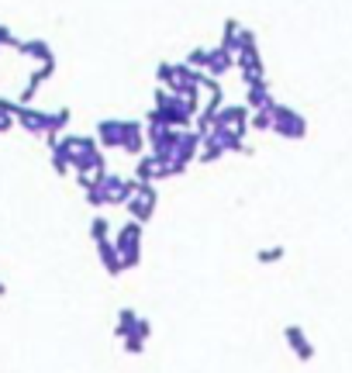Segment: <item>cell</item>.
<instances>
[{
    "label": "cell",
    "mask_w": 352,
    "mask_h": 373,
    "mask_svg": "<svg viewBox=\"0 0 352 373\" xmlns=\"http://www.w3.org/2000/svg\"><path fill=\"white\" fill-rule=\"evenodd\" d=\"M97 145L101 149H121L128 156H145L149 142H145V125L142 121H128V118H104L97 121V132H94Z\"/></svg>",
    "instance_id": "cell-1"
},
{
    "label": "cell",
    "mask_w": 352,
    "mask_h": 373,
    "mask_svg": "<svg viewBox=\"0 0 352 373\" xmlns=\"http://www.w3.org/2000/svg\"><path fill=\"white\" fill-rule=\"evenodd\" d=\"M142 228H145V225H138V221L128 218V221L111 235V242H114V249H118V256H121V263H125V273L142 263Z\"/></svg>",
    "instance_id": "cell-2"
},
{
    "label": "cell",
    "mask_w": 352,
    "mask_h": 373,
    "mask_svg": "<svg viewBox=\"0 0 352 373\" xmlns=\"http://www.w3.org/2000/svg\"><path fill=\"white\" fill-rule=\"evenodd\" d=\"M269 114H273V135H280V139H287V142H300L304 135H307V118L300 114V111H293V108H287V104H273L269 108Z\"/></svg>",
    "instance_id": "cell-3"
},
{
    "label": "cell",
    "mask_w": 352,
    "mask_h": 373,
    "mask_svg": "<svg viewBox=\"0 0 352 373\" xmlns=\"http://www.w3.org/2000/svg\"><path fill=\"white\" fill-rule=\"evenodd\" d=\"M156 208H159V190H156V183H135V190H132V197H128V204H125L128 218L138 221V225H149V221L156 218Z\"/></svg>",
    "instance_id": "cell-4"
},
{
    "label": "cell",
    "mask_w": 352,
    "mask_h": 373,
    "mask_svg": "<svg viewBox=\"0 0 352 373\" xmlns=\"http://www.w3.org/2000/svg\"><path fill=\"white\" fill-rule=\"evenodd\" d=\"M94 190L101 194V204L107 208H125L128 204V197H132V190H135V180L132 177H121V173H107V177H101L97 183H94Z\"/></svg>",
    "instance_id": "cell-5"
},
{
    "label": "cell",
    "mask_w": 352,
    "mask_h": 373,
    "mask_svg": "<svg viewBox=\"0 0 352 373\" xmlns=\"http://www.w3.org/2000/svg\"><path fill=\"white\" fill-rule=\"evenodd\" d=\"M249 108L245 104H221L218 111H214V118H211V128H221V132H231V135H238V139H245V132H249Z\"/></svg>",
    "instance_id": "cell-6"
},
{
    "label": "cell",
    "mask_w": 352,
    "mask_h": 373,
    "mask_svg": "<svg viewBox=\"0 0 352 373\" xmlns=\"http://www.w3.org/2000/svg\"><path fill=\"white\" fill-rule=\"evenodd\" d=\"M283 342H287V349H290L300 363H311V359H314V352H318V349H314V342L307 339V332H304L300 325H287V328H283Z\"/></svg>",
    "instance_id": "cell-7"
},
{
    "label": "cell",
    "mask_w": 352,
    "mask_h": 373,
    "mask_svg": "<svg viewBox=\"0 0 352 373\" xmlns=\"http://www.w3.org/2000/svg\"><path fill=\"white\" fill-rule=\"evenodd\" d=\"M235 70V56L228 52V49H221V46H214V49H207V63H204V77H211V80H218V77H225V73H231Z\"/></svg>",
    "instance_id": "cell-8"
},
{
    "label": "cell",
    "mask_w": 352,
    "mask_h": 373,
    "mask_svg": "<svg viewBox=\"0 0 352 373\" xmlns=\"http://www.w3.org/2000/svg\"><path fill=\"white\" fill-rule=\"evenodd\" d=\"M14 125L18 128H25L28 135H45V111H39V108H25V104H18V111H14Z\"/></svg>",
    "instance_id": "cell-9"
},
{
    "label": "cell",
    "mask_w": 352,
    "mask_h": 373,
    "mask_svg": "<svg viewBox=\"0 0 352 373\" xmlns=\"http://www.w3.org/2000/svg\"><path fill=\"white\" fill-rule=\"evenodd\" d=\"M245 90H249V94H245V101H242V104H245L249 111H266V108H273V104H276V97L269 94V83H266V80L249 83Z\"/></svg>",
    "instance_id": "cell-10"
},
{
    "label": "cell",
    "mask_w": 352,
    "mask_h": 373,
    "mask_svg": "<svg viewBox=\"0 0 352 373\" xmlns=\"http://www.w3.org/2000/svg\"><path fill=\"white\" fill-rule=\"evenodd\" d=\"M94 245H97V259H101L104 273H107V276H121V273H125V263H121V256H118L114 242H111V239H104V242H94Z\"/></svg>",
    "instance_id": "cell-11"
},
{
    "label": "cell",
    "mask_w": 352,
    "mask_h": 373,
    "mask_svg": "<svg viewBox=\"0 0 352 373\" xmlns=\"http://www.w3.org/2000/svg\"><path fill=\"white\" fill-rule=\"evenodd\" d=\"M14 52H21V56L35 59L39 66H45V63H56V52L49 49V42H45V39H28V42H18V49H14Z\"/></svg>",
    "instance_id": "cell-12"
},
{
    "label": "cell",
    "mask_w": 352,
    "mask_h": 373,
    "mask_svg": "<svg viewBox=\"0 0 352 373\" xmlns=\"http://www.w3.org/2000/svg\"><path fill=\"white\" fill-rule=\"evenodd\" d=\"M70 118H73V111H70V108H59V111H45V135H42V139L52 145V142H56V139H59V135L70 128Z\"/></svg>",
    "instance_id": "cell-13"
},
{
    "label": "cell",
    "mask_w": 352,
    "mask_h": 373,
    "mask_svg": "<svg viewBox=\"0 0 352 373\" xmlns=\"http://www.w3.org/2000/svg\"><path fill=\"white\" fill-rule=\"evenodd\" d=\"M132 180L135 183H156L159 180V166H156V156L152 152H145V156L135 159V177Z\"/></svg>",
    "instance_id": "cell-14"
},
{
    "label": "cell",
    "mask_w": 352,
    "mask_h": 373,
    "mask_svg": "<svg viewBox=\"0 0 352 373\" xmlns=\"http://www.w3.org/2000/svg\"><path fill=\"white\" fill-rule=\"evenodd\" d=\"M138 318H142V314H138L135 308H121V311H118V321H114V328H111L114 339H128V335L138 328Z\"/></svg>",
    "instance_id": "cell-15"
},
{
    "label": "cell",
    "mask_w": 352,
    "mask_h": 373,
    "mask_svg": "<svg viewBox=\"0 0 352 373\" xmlns=\"http://www.w3.org/2000/svg\"><path fill=\"white\" fill-rule=\"evenodd\" d=\"M221 156H225L221 142H218L214 135H204V139H200V152H197V163H200V166H207V163H218Z\"/></svg>",
    "instance_id": "cell-16"
},
{
    "label": "cell",
    "mask_w": 352,
    "mask_h": 373,
    "mask_svg": "<svg viewBox=\"0 0 352 373\" xmlns=\"http://www.w3.org/2000/svg\"><path fill=\"white\" fill-rule=\"evenodd\" d=\"M238 35H242V25H238L235 18H228V21H225V32H221V49H228V52L235 56V49H238Z\"/></svg>",
    "instance_id": "cell-17"
},
{
    "label": "cell",
    "mask_w": 352,
    "mask_h": 373,
    "mask_svg": "<svg viewBox=\"0 0 352 373\" xmlns=\"http://www.w3.org/2000/svg\"><path fill=\"white\" fill-rule=\"evenodd\" d=\"M287 256V249L283 245H266V249H256V263L259 266H273V263H280Z\"/></svg>",
    "instance_id": "cell-18"
},
{
    "label": "cell",
    "mask_w": 352,
    "mask_h": 373,
    "mask_svg": "<svg viewBox=\"0 0 352 373\" xmlns=\"http://www.w3.org/2000/svg\"><path fill=\"white\" fill-rule=\"evenodd\" d=\"M90 239H94V242L111 239V221H107L104 214H94V218H90Z\"/></svg>",
    "instance_id": "cell-19"
},
{
    "label": "cell",
    "mask_w": 352,
    "mask_h": 373,
    "mask_svg": "<svg viewBox=\"0 0 352 373\" xmlns=\"http://www.w3.org/2000/svg\"><path fill=\"white\" fill-rule=\"evenodd\" d=\"M249 128H252V132H269V128H273L269 108H266V111H252V114H249Z\"/></svg>",
    "instance_id": "cell-20"
},
{
    "label": "cell",
    "mask_w": 352,
    "mask_h": 373,
    "mask_svg": "<svg viewBox=\"0 0 352 373\" xmlns=\"http://www.w3.org/2000/svg\"><path fill=\"white\" fill-rule=\"evenodd\" d=\"M121 342H125V352H128V356H142V352H145V339H138L135 332H132L128 339H121Z\"/></svg>",
    "instance_id": "cell-21"
},
{
    "label": "cell",
    "mask_w": 352,
    "mask_h": 373,
    "mask_svg": "<svg viewBox=\"0 0 352 373\" xmlns=\"http://www.w3.org/2000/svg\"><path fill=\"white\" fill-rule=\"evenodd\" d=\"M18 42H21V39H14V32H11V28H4V25H0V46L18 49Z\"/></svg>",
    "instance_id": "cell-22"
},
{
    "label": "cell",
    "mask_w": 352,
    "mask_h": 373,
    "mask_svg": "<svg viewBox=\"0 0 352 373\" xmlns=\"http://www.w3.org/2000/svg\"><path fill=\"white\" fill-rule=\"evenodd\" d=\"M135 335L149 342V339H152V321H149V318H138V328H135Z\"/></svg>",
    "instance_id": "cell-23"
},
{
    "label": "cell",
    "mask_w": 352,
    "mask_h": 373,
    "mask_svg": "<svg viewBox=\"0 0 352 373\" xmlns=\"http://www.w3.org/2000/svg\"><path fill=\"white\" fill-rule=\"evenodd\" d=\"M11 128H14V114L0 108V135H4V132H11Z\"/></svg>",
    "instance_id": "cell-24"
},
{
    "label": "cell",
    "mask_w": 352,
    "mask_h": 373,
    "mask_svg": "<svg viewBox=\"0 0 352 373\" xmlns=\"http://www.w3.org/2000/svg\"><path fill=\"white\" fill-rule=\"evenodd\" d=\"M4 294H8V283H4V280H0V297H4Z\"/></svg>",
    "instance_id": "cell-25"
}]
</instances>
